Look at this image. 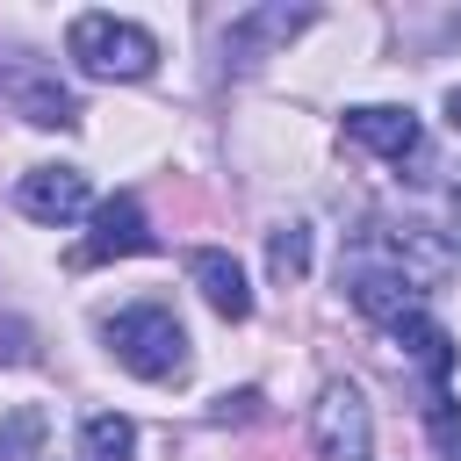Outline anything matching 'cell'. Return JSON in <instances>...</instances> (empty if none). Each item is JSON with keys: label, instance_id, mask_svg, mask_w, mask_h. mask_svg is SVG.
<instances>
[{"label": "cell", "instance_id": "5bb4252c", "mask_svg": "<svg viewBox=\"0 0 461 461\" xmlns=\"http://www.w3.org/2000/svg\"><path fill=\"white\" fill-rule=\"evenodd\" d=\"M267 267H274V281H303L310 274V230L303 223H281L267 238Z\"/></svg>", "mask_w": 461, "mask_h": 461}, {"label": "cell", "instance_id": "2e32d148", "mask_svg": "<svg viewBox=\"0 0 461 461\" xmlns=\"http://www.w3.org/2000/svg\"><path fill=\"white\" fill-rule=\"evenodd\" d=\"M252 403H259V389H238V396H216V418H252Z\"/></svg>", "mask_w": 461, "mask_h": 461}, {"label": "cell", "instance_id": "e0dca14e", "mask_svg": "<svg viewBox=\"0 0 461 461\" xmlns=\"http://www.w3.org/2000/svg\"><path fill=\"white\" fill-rule=\"evenodd\" d=\"M447 122H454V130H461V86H454V94H447Z\"/></svg>", "mask_w": 461, "mask_h": 461}, {"label": "cell", "instance_id": "3957f363", "mask_svg": "<svg viewBox=\"0 0 461 461\" xmlns=\"http://www.w3.org/2000/svg\"><path fill=\"white\" fill-rule=\"evenodd\" d=\"M310 439L324 461H375V418H367V396L353 382H324L317 389V411H310Z\"/></svg>", "mask_w": 461, "mask_h": 461}, {"label": "cell", "instance_id": "9a60e30c", "mask_svg": "<svg viewBox=\"0 0 461 461\" xmlns=\"http://www.w3.org/2000/svg\"><path fill=\"white\" fill-rule=\"evenodd\" d=\"M425 432H432V447H439L447 461H461V403H454L447 389L425 403Z\"/></svg>", "mask_w": 461, "mask_h": 461}, {"label": "cell", "instance_id": "6da1fadb", "mask_svg": "<svg viewBox=\"0 0 461 461\" xmlns=\"http://www.w3.org/2000/svg\"><path fill=\"white\" fill-rule=\"evenodd\" d=\"M101 346L137 375V382H180L194 346H187V324L166 310V303H130L115 317H101Z\"/></svg>", "mask_w": 461, "mask_h": 461}, {"label": "cell", "instance_id": "8992f818", "mask_svg": "<svg viewBox=\"0 0 461 461\" xmlns=\"http://www.w3.org/2000/svg\"><path fill=\"white\" fill-rule=\"evenodd\" d=\"M14 209L36 223H72V216H94V187L79 166H29L14 187Z\"/></svg>", "mask_w": 461, "mask_h": 461}, {"label": "cell", "instance_id": "8fae6325", "mask_svg": "<svg viewBox=\"0 0 461 461\" xmlns=\"http://www.w3.org/2000/svg\"><path fill=\"white\" fill-rule=\"evenodd\" d=\"M396 346L425 367V382H432V396H439V389H447V375H454V339L418 310V317H403V324H396Z\"/></svg>", "mask_w": 461, "mask_h": 461}, {"label": "cell", "instance_id": "9c48e42d", "mask_svg": "<svg viewBox=\"0 0 461 461\" xmlns=\"http://www.w3.org/2000/svg\"><path fill=\"white\" fill-rule=\"evenodd\" d=\"M187 281L202 288V303H209L223 324H245V317H252V288H245V267H238L223 245H194V252H187Z\"/></svg>", "mask_w": 461, "mask_h": 461}, {"label": "cell", "instance_id": "ac0fdd59", "mask_svg": "<svg viewBox=\"0 0 461 461\" xmlns=\"http://www.w3.org/2000/svg\"><path fill=\"white\" fill-rule=\"evenodd\" d=\"M454 238H461V187H454Z\"/></svg>", "mask_w": 461, "mask_h": 461}, {"label": "cell", "instance_id": "5b68a950", "mask_svg": "<svg viewBox=\"0 0 461 461\" xmlns=\"http://www.w3.org/2000/svg\"><path fill=\"white\" fill-rule=\"evenodd\" d=\"M346 295H353V310L360 317H375V324H403V317H418L425 310V288L411 281V274H396V267H375V259H346Z\"/></svg>", "mask_w": 461, "mask_h": 461}, {"label": "cell", "instance_id": "277c9868", "mask_svg": "<svg viewBox=\"0 0 461 461\" xmlns=\"http://www.w3.org/2000/svg\"><path fill=\"white\" fill-rule=\"evenodd\" d=\"M310 22H317V7H281V0L245 7V14H230V29H223V58H230L238 72H252L259 58H274L281 43H295Z\"/></svg>", "mask_w": 461, "mask_h": 461}, {"label": "cell", "instance_id": "7c38bea8", "mask_svg": "<svg viewBox=\"0 0 461 461\" xmlns=\"http://www.w3.org/2000/svg\"><path fill=\"white\" fill-rule=\"evenodd\" d=\"M137 454V425L115 418V411H94L79 425V461H130Z\"/></svg>", "mask_w": 461, "mask_h": 461}, {"label": "cell", "instance_id": "30bf717a", "mask_svg": "<svg viewBox=\"0 0 461 461\" xmlns=\"http://www.w3.org/2000/svg\"><path fill=\"white\" fill-rule=\"evenodd\" d=\"M7 86H14V108H22L29 122H43V130H72V122H79L72 86H58L50 72H14Z\"/></svg>", "mask_w": 461, "mask_h": 461}, {"label": "cell", "instance_id": "ba28073f", "mask_svg": "<svg viewBox=\"0 0 461 461\" xmlns=\"http://www.w3.org/2000/svg\"><path fill=\"white\" fill-rule=\"evenodd\" d=\"M346 137H353L360 151L389 158V166H403V158H418V151H425V130H418V115H411V108H389V101L346 108Z\"/></svg>", "mask_w": 461, "mask_h": 461}, {"label": "cell", "instance_id": "4fadbf2b", "mask_svg": "<svg viewBox=\"0 0 461 461\" xmlns=\"http://www.w3.org/2000/svg\"><path fill=\"white\" fill-rule=\"evenodd\" d=\"M43 439H50L43 403H14L0 418V461H43Z\"/></svg>", "mask_w": 461, "mask_h": 461}, {"label": "cell", "instance_id": "52a82bcc", "mask_svg": "<svg viewBox=\"0 0 461 461\" xmlns=\"http://www.w3.org/2000/svg\"><path fill=\"white\" fill-rule=\"evenodd\" d=\"M151 245H158V238H151V223H144L137 194H115V202H94V230H86V245H79V267L137 259V252H151Z\"/></svg>", "mask_w": 461, "mask_h": 461}, {"label": "cell", "instance_id": "7a4b0ae2", "mask_svg": "<svg viewBox=\"0 0 461 461\" xmlns=\"http://www.w3.org/2000/svg\"><path fill=\"white\" fill-rule=\"evenodd\" d=\"M65 58H72L86 79H144V72L158 65V36H151L144 22H122V14H72Z\"/></svg>", "mask_w": 461, "mask_h": 461}]
</instances>
